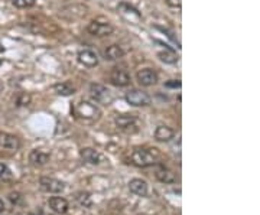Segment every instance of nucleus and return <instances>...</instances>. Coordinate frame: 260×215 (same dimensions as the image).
Listing matches in <instances>:
<instances>
[{"instance_id":"1","label":"nucleus","mask_w":260,"mask_h":215,"mask_svg":"<svg viewBox=\"0 0 260 215\" xmlns=\"http://www.w3.org/2000/svg\"><path fill=\"white\" fill-rule=\"evenodd\" d=\"M160 152L156 148H138L130 155V163L138 168H149L159 163Z\"/></svg>"},{"instance_id":"2","label":"nucleus","mask_w":260,"mask_h":215,"mask_svg":"<svg viewBox=\"0 0 260 215\" xmlns=\"http://www.w3.org/2000/svg\"><path fill=\"white\" fill-rule=\"evenodd\" d=\"M73 113H74L75 117L81 122L93 123L97 122L102 117V110L95 104L90 103V101H84V100L73 105Z\"/></svg>"},{"instance_id":"3","label":"nucleus","mask_w":260,"mask_h":215,"mask_svg":"<svg viewBox=\"0 0 260 215\" xmlns=\"http://www.w3.org/2000/svg\"><path fill=\"white\" fill-rule=\"evenodd\" d=\"M90 94L94 98V101L103 105H110L114 100L112 91L102 84H91L90 85Z\"/></svg>"},{"instance_id":"4","label":"nucleus","mask_w":260,"mask_h":215,"mask_svg":"<svg viewBox=\"0 0 260 215\" xmlns=\"http://www.w3.org/2000/svg\"><path fill=\"white\" fill-rule=\"evenodd\" d=\"M126 101L133 107H146L150 105L152 98L148 93L142 91V90H130L129 93H126Z\"/></svg>"},{"instance_id":"5","label":"nucleus","mask_w":260,"mask_h":215,"mask_svg":"<svg viewBox=\"0 0 260 215\" xmlns=\"http://www.w3.org/2000/svg\"><path fill=\"white\" fill-rule=\"evenodd\" d=\"M87 32H88L90 35H93V37L103 38V37H109V35H112L113 32H114V28H113L109 22L93 20V22H90V23H88V26H87Z\"/></svg>"},{"instance_id":"6","label":"nucleus","mask_w":260,"mask_h":215,"mask_svg":"<svg viewBox=\"0 0 260 215\" xmlns=\"http://www.w3.org/2000/svg\"><path fill=\"white\" fill-rule=\"evenodd\" d=\"M39 187L47 194H61L65 189V184L61 182L59 179L51 178V176H41Z\"/></svg>"},{"instance_id":"7","label":"nucleus","mask_w":260,"mask_h":215,"mask_svg":"<svg viewBox=\"0 0 260 215\" xmlns=\"http://www.w3.org/2000/svg\"><path fill=\"white\" fill-rule=\"evenodd\" d=\"M114 123L123 131H127V133L138 131V119L133 114H120L114 119Z\"/></svg>"},{"instance_id":"8","label":"nucleus","mask_w":260,"mask_h":215,"mask_svg":"<svg viewBox=\"0 0 260 215\" xmlns=\"http://www.w3.org/2000/svg\"><path fill=\"white\" fill-rule=\"evenodd\" d=\"M110 83L116 87H127L130 84V75L126 69L114 66L110 71Z\"/></svg>"},{"instance_id":"9","label":"nucleus","mask_w":260,"mask_h":215,"mask_svg":"<svg viewBox=\"0 0 260 215\" xmlns=\"http://www.w3.org/2000/svg\"><path fill=\"white\" fill-rule=\"evenodd\" d=\"M136 80H138V83H139L142 87H152V85H155L156 83H158L159 77L153 69H150V68H145V69H140V71H138V74H136Z\"/></svg>"},{"instance_id":"10","label":"nucleus","mask_w":260,"mask_h":215,"mask_svg":"<svg viewBox=\"0 0 260 215\" xmlns=\"http://www.w3.org/2000/svg\"><path fill=\"white\" fill-rule=\"evenodd\" d=\"M22 143L19 140V137H16L15 134H10V133H5V131H0V149L3 150H18L20 149Z\"/></svg>"},{"instance_id":"11","label":"nucleus","mask_w":260,"mask_h":215,"mask_svg":"<svg viewBox=\"0 0 260 215\" xmlns=\"http://www.w3.org/2000/svg\"><path fill=\"white\" fill-rule=\"evenodd\" d=\"M80 156L88 165H100L104 162V156L99 150L93 149V148H83L80 150Z\"/></svg>"},{"instance_id":"12","label":"nucleus","mask_w":260,"mask_h":215,"mask_svg":"<svg viewBox=\"0 0 260 215\" xmlns=\"http://www.w3.org/2000/svg\"><path fill=\"white\" fill-rule=\"evenodd\" d=\"M78 62L81 65L87 66V68H94V66L99 65V55L91 51V49H83L78 52V56H77Z\"/></svg>"},{"instance_id":"13","label":"nucleus","mask_w":260,"mask_h":215,"mask_svg":"<svg viewBox=\"0 0 260 215\" xmlns=\"http://www.w3.org/2000/svg\"><path fill=\"white\" fill-rule=\"evenodd\" d=\"M51 159V153L44 149H34L29 153V162L34 166H44Z\"/></svg>"},{"instance_id":"14","label":"nucleus","mask_w":260,"mask_h":215,"mask_svg":"<svg viewBox=\"0 0 260 215\" xmlns=\"http://www.w3.org/2000/svg\"><path fill=\"white\" fill-rule=\"evenodd\" d=\"M48 205L49 208L55 212V214L59 215H64L68 212V209H70V204H68V201L65 199V198L61 197H51L48 199Z\"/></svg>"},{"instance_id":"15","label":"nucleus","mask_w":260,"mask_h":215,"mask_svg":"<svg viewBox=\"0 0 260 215\" xmlns=\"http://www.w3.org/2000/svg\"><path fill=\"white\" fill-rule=\"evenodd\" d=\"M129 189L132 194H135V195H138V197H148L149 194L148 182L139 178L132 179V181H130Z\"/></svg>"},{"instance_id":"16","label":"nucleus","mask_w":260,"mask_h":215,"mask_svg":"<svg viewBox=\"0 0 260 215\" xmlns=\"http://www.w3.org/2000/svg\"><path fill=\"white\" fill-rule=\"evenodd\" d=\"M155 178L158 179L159 182H162V184H175L177 182V176H175V173L171 170V169H168L167 166H158L156 170H155Z\"/></svg>"},{"instance_id":"17","label":"nucleus","mask_w":260,"mask_h":215,"mask_svg":"<svg viewBox=\"0 0 260 215\" xmlns=\"http://www.w3.org/2000/svg\"><path fill=\"white\" fill-rule=\"evenodd\" d=\"M124 49L120 47V45H110L104 49L103 55H104V59L107 61H116V59H120L124 56Z\"/></svg>"},{"instance_id":"18","label":"nucleus","mask_w":260,"mask_h":215,"mask_svg":"<svg viewBox=\"0 0 260 215\" xmlns=\"http://www.w3.org/2000/svg\"><path fill=\"white\" fill-rule=\"evenodd\" d=\"M174 137H175V131L168 126H158L155 130V139L158 141L165 143V141H171Z\"/></svg>"},{"instance_id":"19","label":"nucleus","mask_w":260,"mask_h":215,"mask_svg":"<svg viewBox=\"0 0 260 215\" xmlns=\"http://www.w3.org/2000/svg\"><path fill=\"white\" fill-rule=\"evenodd\" d=\"M54 91H55L58 95H64V97H68V95H73L75 93V87L71 83L65 81V83H59V84L54 85Z\"/></svg>"},{"instance_id":"20","label":"nucleus","mask_w":260,"mask_h":215,"mask_svg":"<svg viewBox=\"0 0 260 215\" xmlns=\"http://www.w3.org/2000/svg\"><path fill=\"white\" fill-rule=\"evenodd\" d=\"M158 58L162 61V62H165V64H175V62L178 61V56L175 55V54H174V51H171V49L158 52Z\"/></svg>"},{"instance_id":"21","label":"nucleus","mask_w":260,"mask_h":215,"mask_svg":"<svg viewBox=\"0 0 260 215\" xmlns=\"http://www.w3.org/2000/svg\"><path fill=\"white\" fill-rule=\"evenodd\" d=\"M75 199H77V202L81 206H84V208H90V206L93 205V201H91V197H90L88 192H78V194L75 195Z\"/></svg>"},{"instance_id":"22","label":"nucleus","mask_w":260,"mask_h":215,"mask_svg":"<svg viewBox=\"0 0 260 215\" xmlns=\"http://www.w3.org/2000/svg\"><path fill=\"white\" fill-rule=\"evenodd\" d=\"M37 0H12V5L18 9H29L35 6Z\"/></svg>"},{"instance_id":"23","label":"nucleus","mask_w":260,"mask_h":215,"mask_svg":"<svg viewBox=\"0 0 260 215\" xmlns=\"http://www.w3.org/2000/svg\"><path fill=\"white\" fill-rule=\"evenodd\" d=\"M13 178V173L6 163H0V181H10Z\"/></svg>"},{"instance_id":"24","label":"nucleus","mask_w":260,"mask_h":215,"mask_svg":"<svg viewBox=\"0 0 260 215\" xmlns=\"http://www.w3.org/2000/svg\"><path fill=\"white\" fill-rule=\"evenodd\" d=\"M16 103H18V105H28L30 103V97H29L28 94H20Z\"/></svg>"},{"instance_id":"25","label":"nucleus","mask_w":260,"mask_h":215,"mask_svg":"<svg viewBox=\"0 0 260 215\" xmlns=\"http://www.w3.org/2000/svg\"><path fill=\"white\" fill-rule=\"evenodd\" d=\"M167 88H179L181 87V81L179 80H169L165 83Z\"/></svg>"},{"instance_id":"26","label":"nucleus","mask_w":260,"mask_h":215,"mask_svg":"<svg viewBox=\"0 0 260 215\" xmlns=\"http://www.w3.org/2000/svg\"><path fill=\"white\" fill-rule=\"evenodd\" d=\"M167 5L172 9H179L181 8V0H167Z\"/></svg>"},{"instance_id":"27","label":"nucleus","mask_w":260,"mask_h":215,"mask_svg":"<svg viewBox=\"0 0 260 215\" xmlns=\"http://www.w3.org/2000/svg\"><path fill=\"white\" fill-rule=\"evenodd\" d=\"M9 199L12 201V202H13V204H15V202H16V201L19 199V194H10Z\"/></svg>"},{"instance_id":"28","label":"nucleus","mask_w":260,"mask_h":215,"mask_svg":"<svg viewBox=\"0 0 260 215\" xmlns=\"http://www.w3.org/2000/svg\"><path fill=\"white\" fill-rule=\"evenodd\" d=\"M5 211V202H3V199H0V214Z\"/></svg>"},{"instance_id":"29","label":"nucleus","mask_w":260,"mask_h":215,"mask_svg":"<svg viewBox=\"0 0 260 215\" xmlns=\"http://www.w3.org/2000/svg\"><path fill=\"white\" fill-rule=\"evenodd\" d=\"M3 90H5V85H3V83L0 81V93H3Z\"/></svg>"},{"instance_id":"30","label":"nucleus","mask_w":260,"mask_h":215,"mask_svg":"<svg viewBox=\"0 0 260 215\" xmlns=\"http://www.w3.org/2000/svg\"><path fill=\"white\" fill-rule=\"evenodd\" d=\"M2 64H3V59H2V58H0V65H2Z\"/></svg>"}]
</instances>
